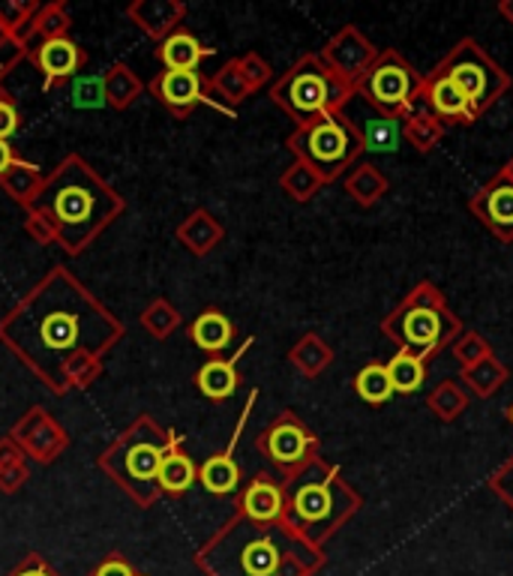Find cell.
I'll return each instance as SVG.
<instances>
[{
    "instance_id": "cell-1",
    "label": "cell",
    "mask_w": 513,
    "mask_h": 576,
    "mask_svg": "<svg viewBox=\"0 0 513 576\" xmlns=\"http://www.w3.org/2000/svg\"><path fill=\"white\" fill-rule=\"evenodd\" d=\"M456 322L448 313L445 301L436 295L433 286H417L409 301L393 310L385 330L390 334L393 342H400V349L412 351L417 358H429L438 351L448 339Z\"/></svg>"
},
{
    "instance_id": "cell-2",
    "label": "cell",
    "mask_w": 513,
    "mask_h": 576,
    "mask_svg": "<svg viewBox=\"0 0 513 576\" xmlns=\"http://www.w3.org/2000/svg\"><path fill=\"white\" fill-rule=\"evenodd\" d=\"M421 82L409 63L402 61L400 54H381L370 73L363 78V90H366V100L376 105L381 114H390L400 121L402 114H409L414 109V102L421 97Z\"/></svg>"
},
{
    "instance_id": "cell-3",
    "label": "cell",
    "mask_w": 513,
    "mask_h": 576,
    "mask_svg": "<svg viewBox=\"0 0 513 576\" xmlns=\"http://www.w3.org/2000/svg\"><path fill=\"white\" fill-rule=\"evenodd\" d=\"M436 73L451 78L453 85L463 90L465 100L472 102V109L477 114L499 100V93L508 85V78L501 76L499 66L489 61V58H484V51L477 49L475 42H463L448 61L438 66Z\"/></svg>"
},
{
    "instance_id": "cell-4",
    "label": "cell",
    "mask_w": 513,
    "mask_h": 576,
    "mask_svg": "<svg viewBox=\"0 0 513 576\" xmlns=\"http://www.w3.org/2000/svg\"><path fill=\"white\" fill-rule=\"evenodd\" d=\"M361 138L351 133L349 126H342L334 114L315 117V124L306 133V153L315 165H322L327 172H337L339 165H346L361 151Z\"/></svg>"
},
{
    "instance_id": "cell-5",
    "label": "cell",
    "mask_w": 513,
    "mask_h": 576,
    "mask_svg": "<svg viewBox=\"0 0 513 576\" xmlns=\"http://www.w3.org/2000/svg\"><path fill=\"white\" fill-rule=\"evenodd\" d=\"M337 487L339 472L337 468H322L318 477H306L301 487L291 496V511L295 516L306 523V526H322L330 516L337 514Z\"/></svg>"
},
{
    "instance_id": "cell-6",
    "label": "cell",
    "mask_w": 513,
    "mask_h": 576,
    "mask_svg": "<svg viewBox=\"0 0 513 576\" xmlns=\"http://www.w3.org/2000/svg\"><path fill=\"white\" fill-rule=\"evenodd\" d=\"M334 102H339L334 82L325 73H318V70H303L288 85V105H291V112L301 114V117L330 114Z\"/></svg>"
},
{
    "instance_id": "cell-7",
    "label": "cell",
    "mask_w": 513,
    "mask_h": 576,
    "mask_svg": "<svg viewBox=\"0 0 513 576\" xmlns=\"http://www.w3.org/2000/svg\"><path fill=\"white\" fill-rule=\"evenodd\" d=\"M475 211L501 240L513 238V177L508 172L477 196Z\"/></svg>"
},
{
    "instance_id": "cell-8",
    "label": "cell",
    "mask_w": 513,
    "mask_h": 576,
    "mask_svg": "<svg viewBox=\"0 0 513 576\" xmlns=\"http://www.w3.org/2000/svg\"><path fill=\"white\" fill-rule=\"evenodd\" d=\"M421 97L429 102V109L436 112L441 121H460V124H472L477 112L472 109V102L465 100V93L451 78H445L441 73H433L429 78L421 82Z\"/></svg>"
},
{
    "instance_id": "cell-9",
    "label": "cell",
    "mask_w": 513,
    "mask_h": 576,
    "mask_svg": "<svg viewBox=\"0 0 513 576\" xmlns=\"http://www.w3.org/2000/svg\"><path fill=\"white\" fill-rule=\"evenodd\" d=\"M264 444H267L271 460L283 465L303 463V460L310 456V451L315 448L313 436H310L298 421H291V417L279 421V424L267 433V441H264Z\"/></svg>"
},
{
    "instance_id": "cell-10",
    "label": "cell",
    "mask_w": 513,
    "mask_h": 576,
    "mask_svg": "<svg viewBox=\"0 0 513 576\" xmlns=\"http://www.w3.org/2000/svg\"><path fill=\"white\" fill-rule=\"evenodd\" d=\"M243 508H247V514L252 519H259V523H271L276 516L283 514V508H286V501H283V492L276 484H271L267 477H259L250 489H247V496H243Z\"/></svg>"
},
{
    "instance_id": "cell-11",
    "label": "cell",
    "mask_w": 513,
    "mask_h": 576,
    "mask_svg": "<svg viewBox=\"0 0 513 576\" xmlns=\"http://www.w3.org/2000/svg\"><path fill=\"white\" fill-rule=\"evenodd\" d=\"M385 366H388L393 393H414V390L424 385V378H426L424 358H417V354H412V351L400 349Z\"/></svg>"
},
{
    "instance_id": "cell-12",
    "label": "cell",
    "mask_w": 513,
    "mask_h": 576,
    "mask_svg": "<svg viewBox=\"0 0 513 576\" xmlns=\"http://www.w3.org/2000/svg\"><path fill=\"white\" fill-rule=\"evenodd\" d=\"M361 145L366 151H376V153L397 151V148H400V124H397V117H390V114L366 117Z\"/></svg>"
},
{
    "instance_id": "cell-13",
    "label": "cell",
    "mask_w": 513,
    "mask_h": 576,
    "mask_svg": "<svg viewBox=\"0 0 513 576\" xmlns=\"http://www.w3.org/2000/svg\"><path fill=\"white\" fill-rule=\"evenodd\" d=\"M240 361V351L232 358V361H211L199 373V385L201 390L213 397V400H223L228 393H235V385H238V373H235V364Z\"/></svg>"
},
{
    "instance_id": "cell-14",
    "label": "cell",
    "mask_w": 513,
    "mask_h": 576,
    "mask_svg": "<svg viewBox=\"0 0 513 576\" xmlns=\"http://www.w3.org/2000/svg\"><path fill=\"white\" fill-rule=\"evenodd\" d=\"M204 54H208V49H201L199 42L187 34H177L163 46V61L168 63L172 73H192Z\"/></svg>"
},
{
    "instance_id": "cell-15",
    "label": "cell",
    "mask_w": 513,
    "mask_h": 576,
    "mask_svg": "<svg viewBox=\"0 0 513 576\" xmlns=\"http://www.w3.org/2000/svg\"><path fill=\"white\" fill-rule=\"evenodd\" d=\"M354 388L361 393V400H366L370 405H381L393 397V385H390L388 366L385 364H370L363 366L358 378H354Z\"/></svg>"
},
{
    "instance_id": "cell-16",
    "label": "cell",
    "mask_w": 513,
    "mask_h": 576,
    "mask_svg": "<svg viewBox=\"0 0 513 576\" xmlns=\"http://www.w3.org/2000/svg\"><path fill=\"white\" fill-rule=\"evenodd\" d=\"M232 451H235V444H228L226 453L208 460V465L201 468V480L211 492H232L238 487V465L232 460Z\"/></svg>"
},
{
    "instance_id": "cell-17",
    "label": "cell",
    "mask_w": 513,
    "mask_h": 576,
    "mask_svg": "<svg viewBox=\"0 0 513 576\" xmlns=\"http://www.w3.org/2000/svg\"><path fill=\"white\" fill-rule=\"evenodd\" d=\"M192 337H196L201 349H223V346H228V339H232V325H228L226 315L204 313L192 325Z\"/></svg>"
},
{
    "instance_id": "cell-18",
    "label": "cell",
    "mask_w": 513,
    "mask_h": 576,
    "mask_svg": "<svg viewBox=\"0 0 513 576\" xmlns=\"http://www.w3.org/2000/svg\"><path fill=\"white\" fill-rule=\"evenodd\" d=\"M157 477H160V484H163L168 492H180V489H187L189 484H192L196 468H192L189 456H184V453H168V456H163Z\"/></svg>"
},
{
    "instance_id": "cell-19",
    "label": "cell",
    "mask_w": 513,
    "mask_h": 576,
    "mask_svg": "<svg viewBox=\"0 0 513 576\" xmlns=\"http://www.w3.org/2000/svg\"><path fill=\"white\" fill-rule=\"evenodd\" d=\"M39 58H42V70H46L49 76H66V73H73V66H76L78 61L76 46L66 42V39H51Z\"/></svg>"
},
{
    "instance_id": "cell-20",
    "label": "cell",
    "mask_w": 513,
    "mask_h": 576,
    "mask_svg": "<svg viewBox=\"0 0 513 576\" xmlns=\"http://www.w3.org/2000/svg\"><path fill=\"white\" fill-rule=\"evenodd\" d=\"M163 97L168 102H175V105H187V102L201 100V90H199V78L196 73H168L163 78Z\"/></svg>"
},
{
    "instance_id": "cell-21",
    "label": "cell",
    "mask_w": 513,
    "mask_h": 576,
    "mask_svg": "<svg viewBox=\"0 0 513 576\" xmlns=\"http://www.w3.org/2000/svg\"><path fill=\"white\" fill-rule=\"evenodd\" d=\"M276 567V550L267 543V540H259L247 550V571L255 576H267L274 574Z\"/></svg>"
},
{
    "instance_id": "cell-22",
    "label": "cell",
    "mask_w": 513,
    "mask_h": 576,
    "mask_svg": "<svg viewBox=\"0 0 513 576\" xmlns=\"http://www.w3.org/2000/svg\"><path fill=\"white\" fill-rule=\"evenodd\" d=\"M160 463H163V453L153 451V448H138V451H133V456H129V472H133V477H141V480H148V477H153L157 472H160Z\"/></svg>"
},
{
    "instance_id": "cell-23",
    "label": "cell",
    "mask_w": 513,
    "mask_h": 576,
    "mask_svg": "<svg viewBox=\"0 0 513 576\" xmlns=\"http://www.w3.org/2000/svg\"><path fill=\"white\" fill-rule=\"evenodd\" d=\"M85 211H88V199H73V196H61L58 199V213H61L63 220H78Z\"/></svg>"
},
{
    "instance_id": "cell-24",
    "label": "cell",
    "mask_w": 513,
    "mask_h": 576,
    "mask_svg": "<svg viewBox=\"0 0 513 576\" xmlns=\"http://www.w3.org/2000/svg\"><path fill=\"white\" fill-rule=\"evenodd\" d=\"M18 126V114L13 112V105L0 102V141H7V136H13Z\"/></svg>"
},
{
    "instance_id": "cell-25",
    "label": "cell",
    "mask_w": 513,
    "mask_h": 576,
    "mask_svg": "<svg viewBox=\"0 0 513 576\" xmlns=\"http://www.w3.org/2000/svg\"><path fill=\"white\" fill-rule=\"evenodd\" d=\"M492 484H496V487H499L501 492H504V496H508V499L513 501V460H511V463L501 465L499 475L492 477Z\"/></svg>"
},
{
    "instance_id": "cell-26",
    "label": "cell",
    "mask_w": 513,
    "mask_h": 576,
    "mask_svg": "<svg viewBox=\"0 0 513 576\" xmlns=\"http://www.w3.org/2000/svg\"><path fill=\"white\" fill-rule=\"evenodd\" d=\"M93 576H138V574L129 567V564L121 562V559H112V562L102 564L100 571H97Z\"/></svg>"
},
{
    "instance_id": "cell-27",
    "label": "cell",
    "mask_w": 513,
    "mask_h": 576,
    "mask_svg": "<svg viewBox=\"0 0 513 576\" xmlns=\"http://www.w3.org/2000/svg\"><path fill=\"white\" fill-rule=\"evenodd\" d=\"M78 102H85V105L100 102V82H97V78H90V82H85V85L78 88Z\"/></svg>"
},
{
    "instance_id": "cell-28",
    "label": "cell",
    "mask_w": 513,
    "mask_h": 576,
    "mask_svg": "<svg viewBox=\"0 0 513 576\" xmlns=\"http://www.w3.org/2000/svg\"><path fill=\"white\" fill-rule=\"evenodd\" d=\"M13 165V151H10V145L7 141H0V172L3 168H10Z\"/></svg>"
},
{
    "instance_id": "cell-29",
    "label": "cell",
    "mask_w": 513,
    "mask_h": 576,
    "mask_svg": "<svg viewBox=\"0 0 513 576\" xmlns=\"http://www.w3.org/2000/svg\"><path fill=\"white\" fill-rule=\"evenodd\" d=\"M25 576H46V574H39V571H34V574H25Z\"/></svg>"
},
{
    "instance_id": "cell-30",
    "label": "cell",
    "mask_w": 513,
    "mask_h": 576,
    "mask_svg": "<svg viewBox=\"0 0 513 576\" xmlns=\"http://www.w3.org/2000/svg\"><path fill=\"white\" fill-rule=\"evenodd\" d=\"M508 175H511V177H513V163H511V168H508Z\"/></svg>"
},
{
    "instance_id": "cell-31",
    "label": "cell",
    "mask_w": 513,
    "mask_h": 576,
    "mask_svg": "<svg viewBox=\"0 0 513 576\" xmlns=\"http://www.w3.org/2000/svg\"><path fill=\"white\" fill-rule=\"evenodd\" d=\"M511 424H513V405H511Z\"/></svg>"
}]
</instances>
